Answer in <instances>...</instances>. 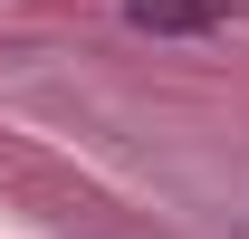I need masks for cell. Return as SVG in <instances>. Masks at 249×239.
<instances>
[{"label": "cell", "mask_w": 249, "mask_h": 239, "mask_svg": "<svg viewBox=\"0 0 249 239\" xmlns=\"http://www.w3.org/2000/svg\"><path fill=\"white\" fill-rule=\"evenodd\" d=\"M134 19H144V29H211L220 10H201V0H144Z\"/></svg>", "instance_id": "1"}]
</instances>
